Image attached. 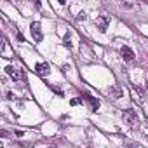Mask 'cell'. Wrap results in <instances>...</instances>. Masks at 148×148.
<instances>
[{
  "label": "cell",
  "mask_w": 148,
  "mask_h": 148,
  "mask_svg": "<svg viewBox=\"0 0 148 148\" xmlns=\"http://www.w3.org/2000/svg\"><path fill=\"white\" fill-rule=\"evenodd\" d=\"M122 119H124V122L127 125H131V127H138V115H136L134 110H131V108L129 110H124Z\"/></svg>",
  "instance_id": "6da1fadb"
},
{
  "label": "cell",
  "mask_w": 148,
  "mask_h": 148,
  "mask_svg": "<svg viewBox=\"0 0 148 148\" xmlns=\"http://www.w3.org/2000/svg\"><path fill=\"white\" fill-rule=\"evenodd\" d=\"M5 73H7L14 82H17V80H25V73H23V70H19V68H16V66H7V68H5Z\"/></svg>",
  "instance_id": "7a4b0ae2"
},
{
  "label": "cell",
  "mask_w": 148,
  "mask_h": 148,
  "mask_svg": "<svg viewBox=\"0 0 148 148\" xmlns=\"http://www.w3.org/2000/svg\"><path fill=\"white\" fill-rule=\"evenodd\" d=\"M30 31H31V37H33L35 42H42L44 35H42V26H40V23H37V21H35V23H31Z\"/></svg>",
  "instance_id": "3957f363"
},
{
  "label": "cell",
  "mask_w": 148,
  "mask_h": 148,
  "mask_svg": "<svg viewBox=\"0 0 148 148\" xmlns=\"http://www.w3.org/2000/svg\"><path fill=\"white\" fill-rule=\"evenodd\" d=\"M108 25H110V17L108 16H99L98 17V28H99L101 33H104L108 30Z\"/></svg>",
  "instance_id": "277c9868"
},
{
  "label": "cell",
  "mask_w": 148,
  "mask_h": 148,
  "mask_svg": "<svg viewBox=\"0 0 148 148\" xmlns=\"http://www.w3.org/2000/svg\"><path fill=\"white\" fill-rule=\"evenodd\" d=\"M35 72H37L38 75H42V77H47V75L51 73L47 63H37V65H35Z\"/></svg>",
  "instance_id": "5b68a950"
},
{
  "label": "cell",
  "mask_w": 148,
  "mask_h": 148,
  "mask_svg": "<svg viewBox=\"0 0 148 148\" xmlns=\"http://www.w3.org/2000/svg\"><path fill=\"white\" fill-rule=\"evenodd\" d=\"M84 98H86V101L91 104V110H92V112H98V108H99V101H98V98H94V96L89 94V92L84 94Z\"/></svg>",
  "instance_id": "8992f818"
},
{
  "label": "cell",
  "mask_w": 148,
  "mask_h": 148,
  "mask_svg": "<svg viewBox=\"0 0 148 148\" xmlns=\"http://www.w3.org/2000/svg\"><path fill=\"white\" fill-rule=\"evenodd\" d=\"M120 52H122V58H124L125 61H133V59H134V51H133L131 47H127V46H124V47L120 49Z\"/></svg>",
  "instance_id": "52a82bcc"
},
{
  "label": "cell",
  "mask_w": 148,
  "mask_h": 148,
  "mask_svg": "<svg viewBox=\"0 0 148 148\" xmlns=\"http://www.w3.org/2000/svg\"><path fill=\"white\" fill-rule=\"evenodd\" d=\"M108 92L115 98V99H119V98H122V89H119V87H112V89H108Z\"/></svg>",
  "instance_id": "ba28073f"
},
{
  "label": "cell",
  "mask_w": 148,
  "mask_h": 148,
  "mask_svg": "<svg viewBox=\"0 0 148 148\" xmlns=\"http://www.w3.org/2000/svg\"><path fill=\"white\" fill-rule=\"evenodd\" d=\"M70 38H72V37H70V33H66V35H65V46H66V47H72Z\"/></svg>",
  "instance_id": "9c48e42d"
},
{
  "label": "cell",
  "mask_w": 148,
  "mask_h": 148,
  "mask_svg": "<svg viewBox=\"0 0 148 148\" xmlns=\"http://www.w3.org/2000/svg\"><path fill=\"white\" fill-rule=\"evenodd\" d=\"M77 19H78V21H82V19H87V14H86V12H80Z\"/></svg>",
  "instance_id": "30bf717a"
},
{
  "label": "cell",
  "mask_w": 148,
  "mask_h": 148,
  "mask_svg": "<svg viewBox=\"0 0 148 148\" xmlns=\"http://www.w3.org/2000/svg\"><path fill=\"white\" fill-rule=\"evenodd\" d=\"M125 148H138L134 143H125Z\"/></svg>",
  "instance_id": "8fae6325"
},
{
  "label": "cell",
  "mask_w": 148,
  "mask_h": 148,
  "mask_svg": "<svg viewBox=\"0 0 148 148\" xmlns=\"http://www.w3.org/2000/svg\"><path fill=\"white\" fill-rule=\"evenodd\" d=\"M78 103H80V99H72V101H70V104H73V106H77Z\"/></svg>",
  "instance_id": "7c38bea8"
},
{
  "label": "cell",
  "mask_w": 148,
  "mask_h": 148,
  "mask_svg": "<svg viewBox=\"0 0 148 148\" xmlns=\"http://www.w3.org/2000/svg\"><path fill=\"white\" fill-rule=\"evenodd\" d=\"M17 40H19V42H25V37H23V35H21L19 31H17Z\"/></svg>",
  "instance_id": "4fadbf2b"
},
{
  "label": "cell",
  "mask_w": 148,
  "mask_h": 148,
  "mask_svg": "<svg viewBox=\"0 0 148 148\" xmlns=\"http://www.w3.org/2000/svg\"><path fill=\"white\" fill-rule=\"evenodd\" d=\"M146 89H148V82H146Z\"/></svg>",
  "instance_id": "5bb4252c"
}]
</instances>
